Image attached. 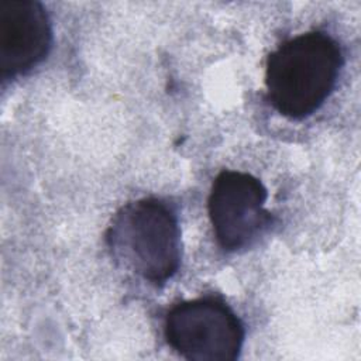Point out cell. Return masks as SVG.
<instances>
[{
  "label": "cell",
  "mask_w": 361,
  "mask_h": 361,
  "mask_svg": "<svg viewBox=\"0 0 361 361\" xmlns=\"http://www.w3.org/2000/svg\"><path fill=\"white\" fill-rule=\"evenodd\" d=\"M164 334L190 361H233L244 343V326L221 299L204 296L176 303L166 313Z\"/></svg>",
  "instance_id": "3"
},
{
  "label": "cell",
  "mask_w": 361,
  "mask_h": 361,
  "mask_svg": "<svg viewBox=\"0 0 361 361\" xmlns=\"http://www.w3.org/2000/svg\"><path fill=\"white\" fill-rule=\"evenodd\" d=\"M343 63L338 42L327 32L309 31L289 38L267 59L269 104L288 118L309 117L331 94Z\"/></svg>",
  "instance_id": "1"
},
{
  "label": "cell",
  "mask_w": 361,
  "mask_h": 361,
  "mask_svg": "<svg viewBox=\"0 0 361 361\" xmlns=\"http://www.w3.org/2000/svg\"><path fill=\"white\" fill-rule=\"evenodd\" d=\"M267 197L265 186L251 173L223 171L216 176L207 212L216 241L224 251L234 252L251 245L269 226Z\"/></svg>",
  "instance_id": "4"
},
{
  "label": "cell",
  "mask_w": 361,
  "mask_h": 361,
  "mask_svg": "<svg viewBox=\"0 0 361 361\" xmlns=\"http://www.w3.org/2000/svg\"><path fill=\"white\" fill-rule=\"evenodd\" d=\"M51 45V21L41 3L0 1V72L3 79L31 71L47 58Z\"/></svg>",
  "instance_id": "5"
},
{
  "label": "cell",
  "mask_w": 361,
  "mask_h": 361,
  "mask_svg": "<svg viewBox=\"0 0 361 361\" xmlns=\"http://www.w3.org/2000/svg\"><path fill=\"white\" fill-rule=\"evenodd\" d=\"M117 261L152 285H164L180 265V230L175 212L145 197L120 209L107 231Z\"/></svg>",
  "instance_id": "2"
}]
</instances>
